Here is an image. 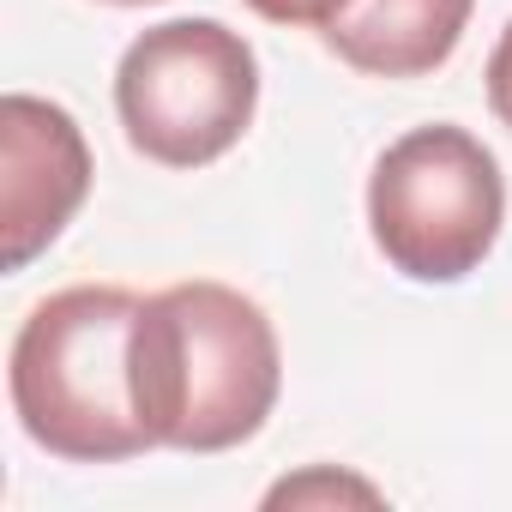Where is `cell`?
<instances>
[{
  "label": "cell",
  "mask_w": 512,
  "mask_h": 512,
  "mask_svg": "<svg viewBox=\"0 0 512 512\" xmlns=\"http://www.w3.org/2000/svg\"><path fill=\"white\" fill-rule=\"evenodd\" d=\"M247 13H260L266 25H290V31H326L350 0H241Z\"/></svg>",
  "instance_id": "52a82bcc"
},
{
  "label": "cell",
  "mask_w": 512,
  "mask_h": 512,
  "mask_svg": "<svg viewBox=\"0 0 512 512\" xmlns=\"http://www.w3.org/2000/svg\"><path fill=\"white\" fill-rule=\"evenodd\" d=\"M115 115L139 157L205 169L229 157L260 115V55L223 19H169L127 43Z\"/></svg>",
  "instance_id": "277c9868"
},
{
  "label": "cell",
  "mask_w": 512,
  "mask_h": 512,
  "mask_svg": "<svg viewBox=\"0 0 512 512\" xmlns=\"http://www.w3.org/2000/svg\"><path fill=\"white\" fill-rule=\"evenodd\" d=\"M284 392V350L266 308L193 278L139 296L133 320V404L151 446L229 452L266 428Z\"/></svg>",
  "instance_id": "6da1fadb"
},
{
  "label": "cell",
  "mask_w": 512,
  "mask_h": 512,
  "mask_svg": "<svg viewBox=\"0 0 512 512\" xmlns=\"http://www.w3.org/2000/svg\"><path fill=\"white\" fill-rule=\"evenodd\" d=\"M488 109H494V121L512 133V19H506V31H500V43H494V55H488Z\"/></svg>",
  "instance_id": "ba28073f"
},
{
  "label": "cell",
  "mask_w": 512,
  "mask_h": 512,
  "mask_svg": "<svg viewBox=\"0 0 512 512\" xmlns=\"http://www.w3.org/2000/svg\"><path fill=\"white\" fill-rule=\"evenodd\" d=\"M308 494H362V500H374V488L368 482H332V476H308V482H284V488H272V500H308Z\"/></svg>",
  "instance_id": "9c48e42d"
},
{
  "label": "cell",
  "mask_w": 512,
  "mask_h": 512,
  "mask_svg": "<svg viewBox=\"0 0 512 512\" xmlns=\"http://www.w3.org/2000/svg\"><path fill=\"white\" fill-rule=\"evenodd\" d=\"M476 0H350L320 43L368 79H428L452 61Z\"/></svg>",
  "instance_id": "8992f818"
},
{
  "label": "cell",
  "mask_w": 512,
  "mask_h": 512,
  "mask_svg": "<svg viewBox=\"0 0 512 512\" xmlns=\"http://www.w3.org/2000/svg\"><path fill=\"white\" fill-rule=\"evenodd\" d=\"M133 320L139 296L121 284H73L25 314L7 356V392L31 446L67 464L157 452L133 404Z\"/></svg>",
  "instance_id": "7a4b0ae2"
},
{
  "label": "cell",
  "mask_w": 512,
  "mask_h": 512,
  "mask_svg": "<svg viewBox=\"0 0 512 512\" xmlns=\"http://www.w3.org/2000/svg\"><path fill=\"white\" fill-rule=\"evenodd\" d=\"M103 7H157V0H103Z\"/></svg>",
  "instance_id": "30bf717a"
},
{
  "label": "cell",
  "mask_w": 512,
  "mask_h": 512,
  "mask_svg": "<svg viewBox=\"0 0 512 512\" xmlns=\"http://www.w3.org/2000/svg\"><path fill=\"white\" fill-rule=\"evenodd\" d=\"M500 223L506 175L470 127H410L368 175V235L410 284H464L494 253Z\"/></svg>",
  "instance_id": "3957f363"
},
{
  "label": "cell",
  "mask_w": 512,
  "mask_h": 512,
  "mask_svg": "<svg viewBox=\"0 0 512 512\" xmlns=\"http://www.w3.org/2000/svg\"><path fill=\"white\" fill-rule=\"evenodd\" d=\"M85 193H91V145L79 121L49 97L7 91L0 97V235H7V272H25L37 253L61 241Z\"/></svg>",
  "instance_id": "5b68a950"
}]
</instances>
